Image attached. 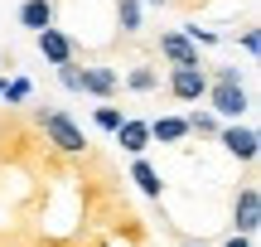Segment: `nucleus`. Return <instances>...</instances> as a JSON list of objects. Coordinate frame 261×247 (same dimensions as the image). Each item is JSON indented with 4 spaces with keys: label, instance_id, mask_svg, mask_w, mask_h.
Masks as SVG:
<instances>
[{
    "label": "nucleus",
    "instance_id": "nucleus-1",
    "mask_svg": "<svg viewBox=\"0 0 261 247\" xmlns=\"http://www.w3.org/2000/svg\"><path fill=\"white\" fill-rule=\"evenodd\" d=\"M29 121H34V131L44 136V145H48V151H58L63 160H87V155H92L87 131H83L68 112H58V107H34Z\"/></svg>",
    "mask_w": 261,
    "mask_h": 247
},
{
    "label": "nucleus",
    "instance_id": "nucleus-2",
    "mask_svg": "<svg viewBox=\"0 0 261 247\" xmlns=\"http://www.w3.org/2000/svg\"><path fill=\"white\" fill-rule=\"evenodd\" d=\"M208 112L218 116V121H237V116L252 112V92H247V83H208Z\"/></svg>",
    "mask_w": 261,
    "mask_h": 247
},
{
    "label": "nucleus",
    "instance_id": "nucleus-3",
    "mask_svg": "<svg viewBox=\"0 0 261 247\" xmlns=\"http://www.w3.org/2000/svg\"><path fill=\"white\" fill-rule=\"evenodd\" d=\"M256 228H261V189H256V180H242V189L232 199V233L256 238Z\"/></svg>",
    "mask_w": 261,
    "mask_h": 247
},
{
    "label": "nucleus",
    "instance_id": "nucleus-4",
    "mask_svg": "<svg viewBox=\"0 0 261 247\" xmlns=\"http://www.w3.org/2000/svg\"><path fill=\"white\" fill-rule=\"evenodd\" d=\"M155 54L165 58L169 68H208V63H203V54H198V44H189L179 29H169V34H160V39H155Z\"/></svg>",
    "mask_w": 261,
    "mask_h": 247
},
{
    "label": "nucleus",
    "instance_id": "nucleus-5",
    "mask_svg": "<svg viewBox=\"0 0 261 247\" xmlns=\"http://www.w3.org/2000/svg\"><path fill=\"white\" fill-rule=\"evenodd\" d=\"M165 92L174 97V102H203V92H208V68H169Z\"/></svg>",
    "mask_w": 261,
    "mask_h": 247
},
{
    "label": "nucleus",
    "instance_id": "nucleus-6",
    "mask_svg": "<svg viewBox=\"0 0 261 247\" xmlns=\"http://www.w3.org/2000/svg\"><path fill=\"white\" fill-rule=\"evenodd\" d=\"M218 145H223L232 160H242V165H256V151H261V136H256V126H223L218 131Z\"/></svg>",
    "mask_w": 261,
    "mask_h": 247
},
{
    "label": "nucleus",
    "instance_id": "nucleus-7",
    "mask_svg": "<svg viewBox=\"0 0 261 247\" xmlns=\"http://www.w3.org/2000/svg\"><path fill=\"white\" fill-rule=\"evenodd\" d=\"M34 44H39V54H44L54 68H58V63H73V58H77V39H73V34H63L58 24L34 29Z\"/></svg>",
    "mask_w": 261,
    "mask_h": 247
},
{
    "label": "nucleus",
    "instance_id": "nucleus-8",
    "mask_svg": "<svg viewBox=\"0 0 261 247\" xmlns=\"http://www.w3.org/2000/svg\"><path fill=\"white\" fill-rule=\"evenodd\" d=\"M83 92H87V97H102V102H112V97L121 92V73H116L112 63L83 68Z\"/></svg>",
    "mask_w": 261,
    "mask_h": 247
},
{
    "label": "nucleus",
    "instance_id": "nucleus-9",
    "mask_svg": "<svg viewBox=\"0 0 261 247\" xmlns=\"http://www.w3.org/2000/svg\"><path fill=\"white\" fill-rule=\"evenodd\" d=\"M112 136H116V145H121L126 155H145L150 145H155V141H150V121H140V116H126Z\"/></svg>",
    "mask_w": 261,
    "mask_h": 247
},
{
    "label": "nucleus",
    "instance_id": "nucleus-10",
    "mask_svg": "<svg viewBox=\"0 0 261 247\" xmlns=\"http://www.w3.org/2000/svg\"><path fill=\"white\" fill-rule=\"evenodd\" d=\"M130 180H136V189L145 194V199H160V194H165V175H160L145 155H136V160H130Z\"/></svg>",
    "mask_w": 261,
    "mask_h": 247
},
{
    "label": "nucleus",
    "instance_id": "nucleus-11",
    "mask_svg": "<svg viewBox=\"0 0 261 247\" xmlns=\"http://www.w3.org/2000/svg\"><path fill=\"white\" fill-rule=\"evenodd\" d=\"M150 141H160V145L189 141V121L184 116H155V121H150Z\"/></svg>",
    "mask_w": 261,
    "mask_h": 247
},
{
    "label": "nucleus",
    "instance_id": "nucleus-12",
    "mask_svg": "<svg viewBox=\"0 0 261 247\" xmlns=\"http://www.w3.org/2000/svg\"><path fill=\"white\" fill-rule=\"evenodd\" d=\"M19 24L34 34V29L54 24V0H19Z\"/></svg>",
    "mask_w": 261,
    "mask_h": 247
},
{
    "label": "nucleus",
    "instance_id": "nucleus-13",
    "mask_svg": "<svg viewBox=\"0 0 261 247\" xmlns=\"http://www.w3.org/2000/svg\"><path fill=\"white\" fill-rule=\"evenodd\" d=\"M189 136H198V141H218V131H223V121H218L213 112H189Z\"/></svg>",
    "mask_w": 261,
    "mask_h": 247
},
{
    "label": "nucleus",
    "instance_id": "nucleus-14",
    "mask_svg": "<svg viewBox=\"0 0 261 247\" xmlns=\"http://www.w3.org/2000/svg\"><path fill=\"white\" fill-rule=\"evenodd\" d=\"M116 29H121V39L140 34V0H116Z\"/></svg>",
    "mask_w": 261,
    "mask_h": 247
},
{
    "label": "nucleus",
    "instance_id": "nucleus-15",
    "mask_svg": "<svg viewBox=\"0 0 261 247\" xmlns=\"http://www.w3.org/2000/svg\"><path fill=\"white\" fill-rule=\"evenodd\" d=\"M126 87H130V92H140V97H145V92H155V87H160V73H155L150 63H136V68L126 73Z\"/></svg>",
    "mask_w": 261,
    "mask_h": 247
},
{
    "label": "nucleus",
    "instance_id": "nucleus-16",
    "mask_svg": "<svg viewBox=\"0 0 261 247\" xmlns=\"http://www.w3.org/2000/svg\"><path fill=\"white\" fill-rule=\"evenodd\" d=\"M121 121H126V112H121V107H112V102H102L92 112V126H97V131H116Z\"/></svg>",
    "mask_w": 261,
    "mask_h": 247
},
{
    "label": "nucleus",
    "instance_id": "nucleus-17",
    "mask_svg": "<svg viewBox=\"0 0 261 247\" xmlns=\"http://www.w3.org/2000/svg\"><path fill=\"white\" fill-rule=\"evenodd\" d=\"M58 83H63L68 92H83V68H77V58L73 63H58Z\"/></svg>",
    "mask_w": 261,
    "mask_h": 247
},
{
    "label": "nucleus",
    "instance_id": "nucleus-18",
    "mask_svg": "<svg viewBox=\"0 0 261 247\" xmlns=\"http://www.w3.org/2000/svg\"><path fill=\"white\" fill-rule=\"evenodd\" d=\"M29 97H34V87H29V78H15V83H5V102H10V107L29 102Z\"/></svg>",
    "mask_w": 261,
    "mask_h": 247
},
{
    "label": "nucleus",
    "instance_id": "nucleus-19",
    "mask_svg": "<svg viewBox=\"0 0 261 247\" xmlns=\"http://www.w3.org/2000/svg\"><path fill=\"white\" fill-rule=\"evenodd\" d=\"M208 83H242V68H227V63H213Z\"/></svg>",
    "mask_w": 261,
    "mask_h": 247
},
{
    "label": "nucleus",
    "instance_id": "nucleus-20",
    "mask_svg": "<svg viewBox=\"0 0 261 247\" xmlns=\"http://www.w3.org/2000/svg\"><path fill=\"white\" fill-rule=\"evenodd\" d=\"M232 39H237V44H242L247 54L256 58V48H261V39H256V24H242V34H232Z\"/></svg>",
    "mask_w": 261,
    "mask_h": 247
},
{
    "label": "nucleus",
    "instance_id": "nucleus-21",
    "mask_svg": "<svg viewBox=\"0 0 261 247\" xmlns=\"http://www.w3.org/2000/svg\"><path fill=\"white\" fill-rule=\"evenodd\" d=\"M218 247H256L252 238H247V233H232V238H223V242H218Z\"/></svg>",
    "mask_w": 261,
    "mask_h": 247
},
{
    "label": "nucleus",
    "instance_id": "nucleus-22",
    "mask_svg": "<svg viewBox=\"0 0 261 247\" xmlns=\"http://www.w3.org/2000/svg\"><path fill=\"white\" fill-rule=\"evenodd\" d=\"M145 5H155V10H165V5H174V0H145Z\"/></svg>",
    "mask_w": 261,
    "mask_h": 247
},
{
    "label": "nucleus",
    "instance_id": "nucleus-23",
    "mask_svg": "<svg viewBox=\"0 0 261 247\" xmlns=\"http://www.w3.org/2000/svg\"><path fill=\"white\" fill-rule=\"evenodd\" d=\"M179 247H208V242H194V238H184V242H179Z\"/></svg>",
    "mask_w": 261,
    "mask_h": 247
},
{
    "label": "nucleus",
    "instance_id": "nucleus-24",
    "mask_svg": "<svg viewBox=\"0 0 261 247\" xmlns=\"http://www.w3.org/2000/svg\"><path fill=\"white\" fill-rule=\"evenodd\" d=\"M0 63H5V68H15V58H10V54H0Z\"/></svg>",
    "mask_w": 261,
    "mask_h": 247
},
{
    "label": "nucleus",
    "instance_id": "nucleus-25",
    "mask_svg": "<svg viewBox=\"0 0 261 247\" xmlns=\"http://www.w3.org/2000/svg\"><path fill=\"white\" fill-rule=\"evenodd\" d=\"M0 97H5V78H0Z\"/></svg>",
    "mask_w": 261,
    "mask_h": 247
},
{
    "label": "nucleus",
    "instance_id": "nucleus-26",
    "mask_svg": "<svg viewBox=\"0 0 261 247\" xmlns=\"http://www.w3.org/2000/svg\"><path fill=\"white\" fill-rule=\"evenodd\" d=\"M54 5H58V0H54Z\"/></svg>",
    "mask_w": 261,
    "mask_h": 247
}]
</instances>
